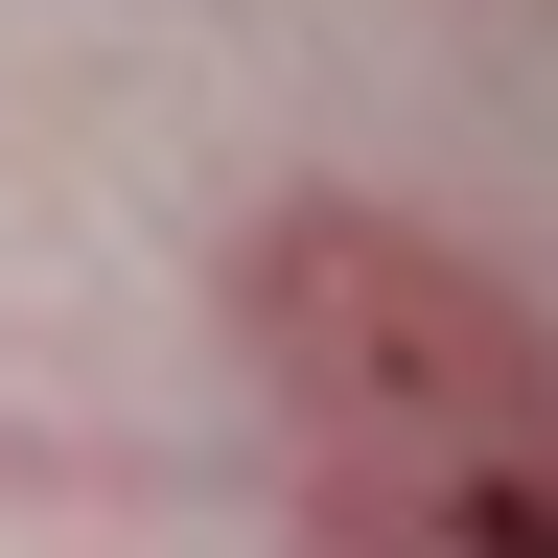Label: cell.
<instances>
[{
  "mask_svg": "<svg viewBox=\"0 0 558 558\" xmlns=\"http://www.w3.org/2000/svg\"><path fill=\"white\" fill-rule=\"evenodd\" d=\"M233 349L326 558H558V326L442 209H373V186L256 209Z\"/></svg>",
  "mask_w": 558,
  "mask_h": 558,
  "instance_id": "6da1fadb",
  "label": "cell"
}]
</instances>
